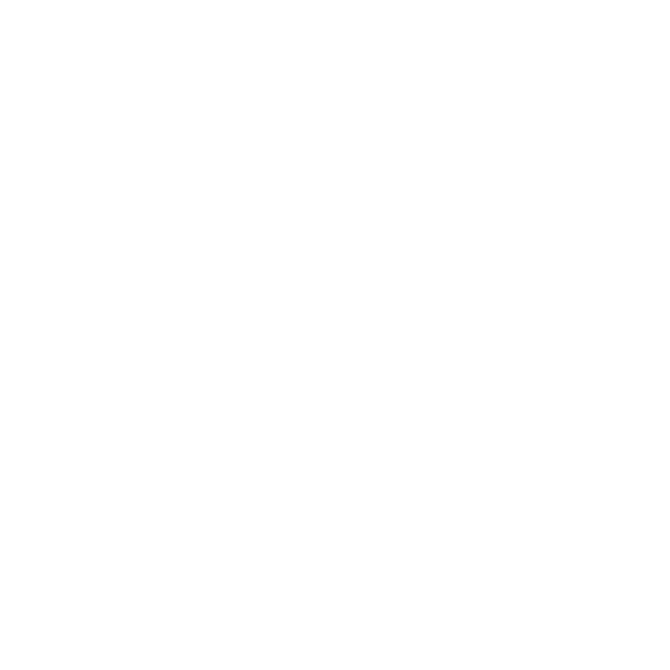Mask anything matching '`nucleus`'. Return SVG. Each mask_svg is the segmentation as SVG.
<instances>
[]
</instances>
